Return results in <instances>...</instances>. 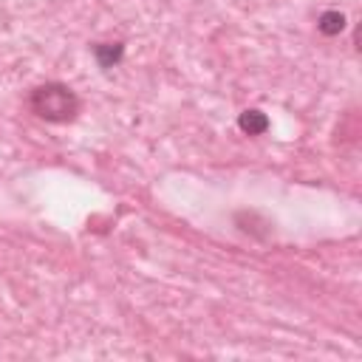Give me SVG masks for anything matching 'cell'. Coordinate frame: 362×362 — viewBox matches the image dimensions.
Listing matches in <instances>:
<instances>
[{
    "label": "cell",
    "mask_w": 362,
    "mask_h": 362,
    "mask_svg": "<svg viewBox=\"0 0 362 362\" xmlns=\"http://www.w3.org/2000/svg\"><path fill=\"white\" fill-rule=\"evenodd\" d=\"M28 107H31V113L37 119L62 124V122L76 119V113H79V96L68 85H62V82H45V85H37L28 93Z\"/></svg>",
    "instance_id": "1"
},
{
    "label": "cell",
    "mask_w": 362,
    "mask_h": 362,
    "mask_svg": "<svg viewBox=\"0 0 362 362\" xmlns=\"http://www.w3.org/2000/svg\"><path fill=\"white\" fill-rule=\"evenodd\" d=\"M93 59L99 62V68H113V65H119L122 62V57H124V42H96L93 48Z\"/></svg>",
    "instance_id": "2"
},
{
    "label": "cell",
    "mask_w": 362,
    "mask_h": 362,
    "mask_svg": "<svg viewBox=\"0 0 362 362\" xmlns=\"http://www.w3.org/2000/svg\"><path fill=\"white\" fill-rule=\"evenodd\" d=\"M238 127H240L246 136H260V133L269 130V116H266L263 110H257V107H249V110H243V113L238 116Z\"/></svg>",
    "instance_id": "3"
},
{
    "label": "cell",
    "mask_w": 362,
    "mask_h": 362,
    "mask_svg": "<svg viewBox=\"0 0 362 362\" xmlns=\"http://www.w3.org/2000/svg\"><path fill=\"white\" fill-rule=\"evenodd\" d=\"M317 31L325 34V37H337V34H342V31H345V14L337 11V8L322 11V14L317 17Z\"/></svg>",
    "instance_id": "4"
}]
</instances>
